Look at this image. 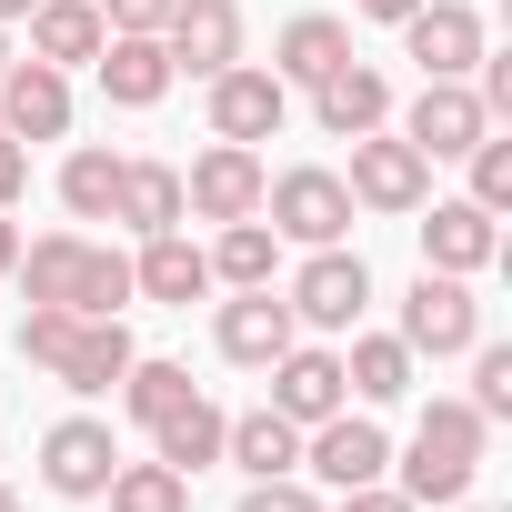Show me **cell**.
<instances>
[{
    "mask_svg": "<svg viewBox=\"0 0 512 512\" xmlns=\"http://www.w3.org/2000/svg\"><path fill=\"white\" fill-rule=\"evenodd\" d=\"M482 442H492V422L472 412V402H432L422 412V432H412V452H402V502H462L472 492V472H482Z\"/></svg>",
    "mask_w": 512,
    "mask_h": 512,
    "instance_id": "1",
    "label": "cell"
},
{
    "mask_svg": "<svg viewBox=\"0 0 512 512\" xmlns=\"http://www.w3.org/2000/svg\"><path fill=\"white\" fill-rule=\"evenodd\" d=\"M482 342V302H472V282L462 272H422L412 292H402V352L422 362H452V352H472Z\"/></svg>",
    "mask_w": 512,
    "mask_h": 512,
    "instance_id": "2",
    "label": "cell"
},
{
    "mask_svg": "<svg viewBox=\"0 0 512 512\" xmlns=\"http://www.w3.org/2000/svg\"><path fill=\"white\" fill-rule=\"evenodd\" d=\"M282 302H292V322H302V332H352V322H362V302H372V262H362V251H342V241H322L312 262L292 272V292H282Z\"/></svg>",
    "mask_w": 512,
    "mask_h": 512,
    "instance_id": "3",
    "label": "cell"
},
{
    "mask_svg": "<svg viewBox=\"0 0 512 512\" xmlns=\"http://www.w3.org/2000/svg\"><path fill=\"white\" fill-rule=\"evenodd\" d=\"M342 191H352V211H422V201H432V161H422L402 131H362Z\"/></svg>",
    "mask_w": 512,
    "mask_h": 512,
    "instance_id": "4",
    "label": "cell"
},
{
    "mask_svg": "<svg viewBox=\"0 0 512 512\" xmlns=\"http://www.w3.org/2000/svg\"><path fill=\"white\" fill-rule=\"evenodd\" d=\"M262 211H272V231L282 241H302V251H322V241H342L352 231V191H342V171H282V181H262Z\"/></svg>",
    "mask_w": 512,
    "mask_h": 512,
    "instance_id": "5",
    "label": "cell"
},
{
    "mask_svg": "<svg viewBox=\"0 0 512 512\" xmlns=\"http://www.w3.org/2000/svg\"><path fill=\"white\" fill-rule=\"evenodd\" d=\"M302 472H312L322 492H352V482H382V472H392V442H382V422H372V412H352V402H342L332 422H312V432H302Z\"/></svg>",
    "mask_w": 512,
    "mask_h": 512,
    "instance_id": "6",
    "label": "cell"
},
{
    "mask_svg": "<svg viewBox=\"0 0 512 512\" xmlns=\"http://www.w3.org/2000/svg\"><path fill=\"white\" fill-rule=\"evenodd\" d=\"M262 181H272V171H262V151L211 141V151L181 171V211H191V221H211V231H221V221H251V211H262Z\"/></svg>",
    "mask_w": 512,
    "mask_h": 512,
    "instance_id": "7",
    "label": "cell"
},
{
    "mask_svg": "<svg viewBox=\"0 0 512 512\" xmlns=\"http://www.w3.org/2000/svg\"><path fill=\"white\" fill-rule=\"evenodd\" d=\"M282 121H292V81H272L262 61H231L211 81V141H241L251 151V141H272Z\"/></svg>",
    "mask_w": 512,
    "mask_h": 512,
    "instance_id": "8",
    "label": "cell"
},
{
    "mask_svg": "<svg viewBox=\"0 0 512 512\" xmlns=\"http://www.w3.org/2000/svg\"><path fill=\"white\" fill-rule=\"evenodd\" d=\"M161 51H171V71H191V81H221V71L241 61V0H171Z\"/></svg>",
    "mask_w": 512,
    "mask_h": 512,
    "instance_id": "9",
    "label": "cell"
},
{
    "mask_svg": "<svg viewBox=\"0 0 512 512\" xmlns=\"http://www.w3.org/2000/svg\"><path fill=\"white\" fill-rule=\"evenodd\" d=\"M482 131H492V111H482L472 81H422V101L402 111V141H412L422 161H462Z\"/></svg>",
    "mask_w": 512,
    "mask_h": 512,
    "instance_id": "10",
    "label": "cell"
},
{
    "mask_svg": "<svg viewBox=\"0 0 512 512\" xmlns=\"http://www.w3.org/2000/svg\"><path fill=\"white\" fill-rule=\"evenodd\" d=\"M111 462H121V442H111V422H91V412H71V422L41 432V482H51L61 502H101Z\"/></svg>",
    "mask_w": 512,
    "mask_h": 512,
    "instance_id": "11",
    "label": "cell"
},
{
    "mask_svg": "<svg viewBox=\"0 0 512 512\" xmlns=\"http://www.w3.org/2000/svg\"><path fill=\"white\" fill-rule=\"evenodd\" d=\"M402 51L422 61V81H472V61H482V11H472V0H422V11L402 21Z\"/></svg>",
    "mask_w": 512,
    "mask_h": 512,
    "instance_id": "12",
    "label": "cell"
},
{
    "mask_svg": "<svg viewBox=\"0 0 512 512\" xmlns=\"http://www.w3.org/2000/svg\"><path fill=\"white\" fill-rule=\"evenodd\" d=\"M0 131H11L21 151H31V141H61V131H71V71L11 61V71H0Z\"/></svg>",
    "mask_w": 512,
    "mask_h": 512,
    "instance_id": "13",
    "label": "cell"
},
{
    "mask_svg": "<svg viewBox=\"0 0 512 512\" xmlns=\"http://www.w3.org/2000/svg\"><path fill=\"white\" fill-rule=\"evenodd\" d=\"M292 342H302V322H292V302H282L272 282H262V292H231V302H221V352H231L241 372H272Z\"/></svg>",
    "mask_w": 512,
    "mask_h": 512,
    "instance_id": "14",
    "label": "cell"
},
{
    "mask_svg": "<svg viewBox=\"0 0 512 512\" xmlns=\"http://www.w3.org/2000/svg\"><path fill=\"white\" fill-rule=\"evenodd\" d=\"M342 402H352V392H342V352L292 342V352L272 362V412H282V422H302V432H312V422H332Z\"/></svg>",
    "mask_w": 512,
    "mask_h": 512,
    "instance_id": "15",
    "label": "cell"
},
{
    "mask_svg": "<svg viewBox=\"0 0 512 512\" xmlns=\"http://www.w3.org/2000/svg\"><path fill=\"white\" fill-rule=\"evenodd\" d=\"M502 251V221L482 211V201H432V221H422V272H482Z\"/></svg>",
    "mask_w": 512,
    "mask_h": 512,
    "instance_id": "16",
    "label": "cell"
},
{
    "mask_svg": "<svg viewBox=\"0 0 512 512\" xmlns=\"http://www.w3.org/2000/svg\"><path fill=\"white\" fill-rule=\"evenodd\" d=\"M91 71H101V91H111L121 111H151V101L181 81V71H171V51H161V31H111Z\"/></svg>",
    "mask_w": 512,
    "mask_h": 512,
    "instance_id": "17",
    "label": "cell"
},
{
    "mask_svg": "<svg viewBox=\"0 0 512 512\" xmlns=\"http://www.w3.org/2000/svg\"><path fill=\"white\" fill-rule=\"evenodd\" d=\"M131 292H141V302L191 312V302L211 292V251H201V241H181V231H151V241H141V262H131Z\"/></svg>",
    "mask_w": 512,
    "mask_h": 512,
    "instance_id": "18",
    "label": "cell"
},
{
    "mask_svg": "<svg viewBox=\"0 0 512 512\" xmlns=\"http://www.w3.org/2000/svg\"><path fill=\"white\" fill-rule=\"evenodd\" d=\"M312 121H322L332 141H362V131H382V121H392V81H382V71H362V61H342L332 81H312Z\"/></svg>",
    "mask_w": 512,
    "mask_h": 512,
    "instance_id": "19",
    "label": "cell"
},
{
    "mask_svg": "<svg viewBox=\"0 0 512 512\" xmlns=\"http://www.w3.org/2000/svg\"><path fill=\"white\" fill-rule=\"evenodd\" d=\"M121 372H131V332H121V322H71V342H61V362H51V382L91 402V392H111Z\"/></svg>",
    "mask_w": 512,
    "mask_h": 512,
    "instance_id": "20",
    "label": "cell"
},
{
    "mask_svg": "<svg viewBox=\"0 0 512 512\" xmlns=\"http://www.w3.org/2000/svg\"><path fill=\"white\" fill-rule=\"evenodd\" d=\"M101 41H111V21L91 11V0H41V11H31V61H51V71L101 61Z\"/></svg>",
    "mask_w": 512,
    "mask_h": 512,
    "instance_id": "21",
    "label": "cell"
},
{
    "mask_svg": "<svg viewBox=\"0 0 512 512\" xmlns=\"http://www.w3.org/2000/svg\"><path fill=\"white\" fill-rule=\"evenodd\" d=\"M342 61H352V31H342L332 11H302V21L272 41V81H302V91H312V81H332Z\"/></svg>",
    "mask_w": 512,
    "mask_h": 512,
    "instance_id": "22",
    "label": "cell"
},
{
    "mask_svg": "<svg viewBox=\"0 0 512 512\" xmlns=\"http://www.w3.org/2000/svg\"><path fill=\"white\" fill-rule=\"evenodd\" d=\"M81 272H91V241H81V231H41L21 262H11V282H21L31 302H61V312L81 302Z\"/></svg>",
    "mask_w": 512,
    "mask_h": 512,
    "instance_id": "23",
    "label": "cell"
},
{
    "mask_svg": "<svg viewBox=\"0 0 512 512\" xmlns=\"http://www.w3.org/2000/svg\"><path fill=\"white\" fill-rule=\"evenodd\" d=\"M221 462H241L251 482H272V472H302V422H282L272 402H262V412H241V422L221 432Z\"/></svg>",
    "mask_w": 512,
    "mask_h": 512,
    "instance_id": "24",
    "label": "cell"
},
{
    "mask_svg": "<svg viewBox=\"0 0 512 512\" xmlns=\"http://www.w3.org/2000/svg\"><path fill=\"white\" fill-rule=\"evenodd\" d=\"M111 221L121 231H181V171L171 161H121V201H111Z\"/></svg>",
    "mask_w": 512,
    "mask_h": 512,
    "instance_id": "25",
    "label": "cell"
},
{
    "mask_svg": "<svg viewBox=\"0 0 512 512\" xmlns=\"http://www.w3.org/2000/svg\"><path fill=\"white\" fill-rule=\"evenodd\" d=\"M221 432H231V412L191 392L181 412H161V422H151V452H161L171 472H211V462H221Z\"/></svg>",
    "mask_w": 512,
    "mask_h": 512,
    "instance_id": "26",
    "label": "cell"
},
{
    "mask_svg": "<svg viewBox=\"0 0 512 512\" xmlns=\"http://www.w3.org/2000/svg\"><path fill=\"white\" fill-rule=\"evenodd\" d=\"M282 272V231L251 211V221H221V241H211V282H231V292H262Z\"/></svg>",
    "mask_w": 512,
    "mask_h": 512,
    "instance_id": "27",
    "label": "cell"
},
{
    "mask_svg": "<svg viewBox=\"0 0 512 512\" xmlns=\"http://www.w3.org/2000/svg\"><path fill=\"white\" fill-rule=\"evenodd\" d=\"M342 392H362V402H402V392H412V352H402V332H352V352H342Z\"/></svg>",
    "mask_w": 512,
    "mask_h": 512,
    "instance_id": "28",
    "label": "cell"
},
{
    "mask_svg": "<svg viewBox=\"0 0 512 512\" xmlns=\"http://www.w3.org/2000/svg\"><path fill=\"white\" fill-rule=\"evenodd\" d=\"M101 502H111V512H191V472H171L161 452H151V462H111Z\"/></svg>",
    "mask_w": 512,
    "mask_h": 512,
    "instance_id": "29",
    "label": "cell"
},
{
    "mask_svg": "<svg viewBox=\"0 0 512 512\" xmlns=\"http://www.w3.org/2000/svg\"><path fill=\"white\" fill-rule=\"evenodd\" d=\"M111 201H121V151L81 141V151L61 161V211H71V221H111Z\"/></svg>",
    "mask_w": 512,
    "mask_h": 512,
    "instance_id": "30",
    "label": "cell"
},
{
    "mask_svg": "<svg viewBox=\"0 0 512 512\" xmlns=\"http://www.w3.org/2000/svg\"><path fill=\"white\" fill-rule=\"evenodd\" d=\"M191 392H201V382H191L181 362H141V352H131V372H121V412H131V422H161V412H181Z\"/></svg>",
    "mask_w": 512,
    "mask_h": 512,
    "instance_id": "31",
    "label": "cell"
},
{
    "mask_svg": "<svg viewBox=\"0 0 512 512\" xmlns=\"http://www.w3.org/2000/svg\"><path fill=\"white\" fill-rule=\"evenodd\" d=\"M462 161H472V191H462V201H482V211L502 221V211H512V141H502V121H492Z\"/></svg>",
    "mask_w": 512,
    "mask_h": 512,
    "instance_id": "32",
    "label": "cell"
},
{
    "mask_svg": "<svg viewBox=\"0 0 512 512\" xmlns=\"http://www.w3.org/2000/svg\"><path fill=\"white\" fill-rule=\"evenodd\" d=\"M121 302H131V262H121V251H101L91 241V272H81V322H121Z\"/></svg>",
    "mask_w": 512,
    "mask_h": 512,
    "instance_id": "33",
    "label": "cell"
},
{
    "mask_svg": "<svg viewBox=\"0 0 512 512\" xmlns=\"http://www.w3.org/2000/svg\"><path fill=\"white\" fill-rule=\"evenodd\" d=\"M71 322H81V312H61V302H21V332H11V352L51 372V362H61V342H71Z\"/></svg>",
    "mask_w": 512,
    "mask_h": 512,
    "instance_id": "34",
    "label": "cell"
},
{
    "mask_svg": "<svg viewBox=\"0 0 512 512\" xmlns=\"http://www.w3.org/2000/svg\"><path fill=\"white\" fill-rule=\"evenodd\" d=\"M472 352H482V342H472ZM472 412H482V422H512V352H502V342L472 362Z\"/></svg>",
    "mask_w": 512,
    "mask_h": 512,
    "instance_id": "35",
    "label": "cell"
},
{
    "mask_svg": "<svg viewBox=\"0 0 512 512\" xmlns=\"http://www.w3.org/2000/svg\"><path fill=\"white\" fill-rule=\"evenodd\" d=\"M231 512H322V492H312L302 472H272V482H251Z\"/></svg>",
    "mask_w": 512,
    "mask_h": 512,
    "instance_id": "36",
    "label": "cell"
},
{
    "mask_svg": "<svg viewBox=\"0 0 512 512\" xmlns=\"http://www.w3.org/2000/svg\"><path fill=\"white\" fill-rule=\"evenodd\" d=\"M91 11H101L111 31H161V21H171V0H91Z\"/></svg>",
    "mask_w": 512,
    "mask_h": 512,
    "instance_id": "37",
    "label": "cell"
},
{
    "mask_svg": "<svg viewBox=\"0 0 512 512\" xmlns=\"http://www.w3.org/2000/svg\"><path fill=\"white\" fill-rule=\"evenodd\" d=\"M342 512H422V502H402L392 482H352V492H342Z\"/></svg>",
    "mask_w": 512,
    "mask_h": 512,
    "instance_id": "38",
    "label": "cell"
},
{
    "mask_svg": "<svg viewBox=\"0 0 512 512\" xmlns=\"http://www.w3.org/2000/svg\"><path fill=\"white\" fill-rule=\"evenodd\" d=\"M21 181H31V151H21L11 131H0V211H11V201H21Z\"/></svg>",
    "mask_w": 512,
    "mask_h": 512,
    "instance_id": "39",
    "label": "cell"
},
{
    "mask_svg": "<svg viewBox=\"0 0 512 512\" xmlns=\"http://www.w3.org/2000/svg\"><path fill=\"white\" fill-rule=\"evenodd\" d=\"M352 11H362V21H392V31H402V21L422 11V0H352Z\"/></svg>",
    "mask_w": 512,
    "mask_h": 512,
    "instance_id": "40",
    "label": "cell"
},
{
    "mask_svg": "<svg viewBox=\"0 0 512 512\" xmlns=\"http://www.w3.org/2000/svg\"><path fill=\"white\" fill-rule=\"evenodd\" d=\"M21 262V231H11V211H0V272H11Z\"/></svg>",
    "mask_w": 512,
    "mask_h": 512,
    "instance_id": "41",
    "label": "cell"
},
{
    "mask_svg": "<svg viewBox=\"0 0 512 512\" xmlns=\"http://www.w3.org/2000/svg\"><path fill=\"white\" fill-rule=\"evenodd\" d=\"M41 11V0H0V31H11V21H31Z\"/></svg>",
    "mask_w": 512,
    "mask_h": 512,
    "instance_id": "42",
    "label": "cell"
},
{
    "mask_svg": "<svg viewBox=\"0 0 512 512\" xmlns=\"http://www.w3.org/2000/svg\"><path fill=\"white\" fill-rule=\"evenodd\" d=\"M11 61H21V51H11V31H0V71H11Z\"/></svg>",
    "mask_w": 512,
    "mask_h": 512,
    "instance_id": "43",
    "label": "cell"
},
{
    "mask_svg": "<svg viewBox=\"0 0 512 512\" xmlns=\"http://www.w3.org/2000/svg\"><path fill=\"white\" fill-rule=\"evenodd\" d=\"M0 512H21V492H11V482H0Z\"/></svg>",
    "mask_w": 512,
    "mask_h": 512,
    "instance_id": "44",
    "label": "cell"
}]
</instances>
